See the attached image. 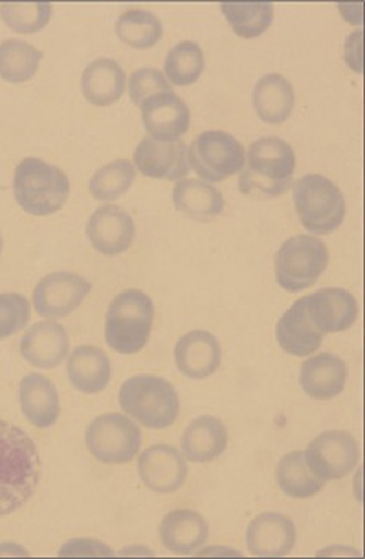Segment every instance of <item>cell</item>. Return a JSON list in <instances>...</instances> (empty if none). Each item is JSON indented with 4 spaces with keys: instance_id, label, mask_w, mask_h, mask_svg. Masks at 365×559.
Listing matches in <instances>:
<instances>
[{
    "instance_id": "40",
    "label": "cell",
    "mask_w": 365,
    "mask_h": 559,
    "mask_svg": "<svg viewBox=\"0 0 365 559\" xmlns=\"http://www.w3.org/2000/svg\"><path fill=\"white\" fill-rule=\"evenodd\" d=\"M2 249H3V239H2V234H0V253H2Z\"/></svg>"
},
{
    "instance_id": "28",
    "label": "cell",
    "mask_w": 365,
    "mask_h": 559,
    "mask_svg": "<svg viewBox=\"0 0 365 559\" xmlns=\"http://www.w3.org/2000/svg\"><path fill=\"white\" fill-rule=\"evenodd\" d=\"M173 202L179 213L199 221L213 219L224 210L220 190L203 180H179L173 190Z\"/></svg>"
},
{
    "instance_id": "37",
    "label": "cell",
    "mask_w": 365,
    "mask_h": 559,
    "mask_svg": "<svg viewBox=\"0 0 365 559\" xmlns=\"http://www.w3.org/2000/svg\"><path fill=\"white\" fill-rule=\"evenodd\" d=\"M163 92H173V86L160 70L153 69V67H143L130 75L129 95L137 106H140L150 96Z\"/></svg>"
},
{
    "instance_id": "32",
    "label": "cell",
    "mask_w": 365,
    "mask_h": 559,
    "mask_svg": "<svg viewBox=\"0 0 365 559\" xmlns=\"http://www.w3.org/2000/svg\"><path fill=\"white\" fill-rule=\"evenodd\" d=\"M43 53L20 39H7L0 45V76L10 83L32 79L42 63Z\"/></svg>"
},
{
    "instance_id": "14",
    "label": "cell",
    "mask_w": 365,
    "mask_h": 559,
    "mask_svg": "<svg viewBox=\"0 0 365 559\" xmlns=\"http://www.w3.org/2000/svg\"><path fill=\"white\" fill-rule=\"evenodd\" d=\"M140 107L143 126L157 142H176L189 130V106L174 92L150 96Z\"/></svg>"
},
{
    "instance_id": "9",
    "label": "cell",
    "mask_w": 365,
    "mask_h": 559,
    "mask_svg": "<svg viewBox=\"0 0 365 559\" xmlns=\"http://www.w3.org/2000/svg\"><path fill=\"white\" fill-rule=\"evenodd\" d=\"M187 153L192 169L209 182H223L246 163V150L239 140L221 130L200 133Z\"/></svg>"
},
{
    "instance_id": "6",
    "label": "cell",
    "mask_w": 365,
    "mask_h": 559,
    "mask_svg": "<svg viewBox=\"0 0 365 559\" xmlns=\"http://www.w3.org/2000/svg\"><path fill=\"white\" fill-rule=\"evenodd\" d=\"M294 206L301 224L317 236L334 233L346 216V200L328 177L307 174L293 187Z\"/></svg>"
},
{
    "instance_id": "2",
    "label": "cell",
    "mask_w": 365,
    "mask_h": 559,
    "mask_svg": "<svg viewBox=\"0 0 365 559\" xmlns=\"http://www.w3.org/2000/svg\"><path fill=\"white\" fill-rule=\"evenodd\" d=\"M296 169V154L278 136H263L250 145L239 177L244 195L281 197L290 189Z\"/></svg>"
},
{
    "instance_id": "11",
    "label": "cell",
    "mask_w": 365,
    "mask_h": 559,
    "mask_svg": "<svg viewBox=\"0 0 365 559\" xmlns=\"http://www.w3.org/2000/svg\"><path fill=\"white\" fill-rule=\"evenodd\" d=\"M90 290H92V284L85 277L70 271H57L36 284L33 306L42 317L57 320L82 306Z\"/></svg>"
},
{
    "instance_id": "34",
    "label": "cell",
    "mask_w": 365,
    "mask_h": 559,
    "mask_svg": "<svg viewBox=\"0 0 365 559\" xmlns=\"http://www.w3.org/2000/svg\"><path fill=\"white\" fill-rule=\"evenodd\" d=\"M205 69V56L197 43L184 41L174 46L164 60V72L177 86H189Z\"/></svg>"
},
{
    "instance_id": "23",
    "label": "cell",
    "mask_w": 365,
    "mask_h": 559,
    "mask_svg": "<svg viewBox=\"0 0 365 559\" xmlns=\"http://www.w3.org/2000/svg\"><path fill=\"white\" fill-rule=\"evenodd\" d=\"M20 406L30 424L38 428H49L60 415V401L56 386L43 374H26L20 381Z\"/></svg>"
},
{
    "instance_id": "25",
    "label": "cell",
    "mask_w": 365,
    "mask_h": 559,
    "mask_svg": "<svg viewBox=\"0 0 365 559\" xmlns=\"http://www.w3.org/2000/svg\"><path fill=\"white\" fill-rule=\"evenodd\" d=\"M70 383L80 393L98 394L106 390L113 374L109 357L95 346H79L67 364Z\"/></svg>"
},
{
    "instance_id": "33",
    "label": "cell",
    "mask_w": 365,
    "mask_h": 559,
    "mask_svg": "<svg viewBox=\"0 0 365 559\" xmlns=\"http://www.w3.org/2000/svg\"><path fill=\"white\" fill-rule=\"evenodd\" d=\"M136 167L130 160L117 159L99 167L90 180V193L99 202H114L120 199L136 182Z\"/></svg>"
},
{
    "instance_id": "39",
    "label": "cell",
    "mask_w": 365,
    "mask_h": 559,
    "mask_svg": "<svg viewBox=\"0 0 365 559\" xmlns=\"http://www.w3.org/2000/svg\"><path fill=\"white\" fill-rule=\"evenodd\" d=\"M361 39H363V32L353 33L348 38L346 49V62L348 66L353 67L357 73H361Z\"/></svg>"
},
{
    "instance_id": "10",
    "label": "cell",
    "mask_w": 365,
    "mask_h": 559,
    "mask_svg": "<svg viewBox=\"0 0 365 559\" xmlns=\"http://www.w3.org/2000/svg\"><path fill=\"white\" fill-rule=\"evenodd\" d=\"M307 465L323 481L341 480L360 464V443L348 431L318 435L306 453Z\"/></svg>"
},
{
    "instance_id": "31",
    "label": "cell",
    "mask_w": 365,
    "mask_h": 559,
    "mask_svg": "<svg viewBox=\"0 0 365 559\" xmlns=\"http://www.w3.org/2000/svg\"><path fill=\"white\" fill-rule=\"evenodd\" d=\"M116 33L120 41L136 49H149L163 36V26L155 13L149 10L130 9L119 16Z\"/></svg>"
},
{
    "instance_id": "19",
    "label": "cell",
    "mask_w": 365,
    "mask_h": 559,
    "mask_svg": "<svg viewBox=\"0 0 365 559\" xmlns=\"http://www.w3.org/2000/svg\"><path fill=\"white\" fill-rule=\"evenodd\" d=\"M174 358L180 373L193 380H203L220 367V341L209 331H190L177 341Z\"/></svg>"
},
{
    "instance_id": "29",
    "label": "cell",
    "mask_w": 365,
    "mask_h": 559,
    "mask_svg": "<svg viewBox=\"0 0 365 559\" xmlns=\"http://www.w3.org/2000/svg\"><path fill=\"white\" fill-rule=\"evenodd\" d=\"M276 478L281 491L296 500L314 497L323 488V480L315 477L303 451H293L281 459L276 468Z\"/></svg>"
},
{
    "instance_id": "15",
    "label": "cell",
    "mask_w": 365,
    "mask_h": 559,
    "mask_svg": "<svg viewBox=\"0 0 365 559\" xmlns=\"http://www.w3.org/2000/svg\"><path fill=\"white\" fill-rule=\"evenodd\" d=\"M186 459L167 444H156L139 457V475L146 488L161 495L176 493L187 480Z\"/></svg>"
},
{
    "instance_id": "16",
    "label": "cell",
    "mask_w": 365,
    "mask_h": 559,
    "mask_svg": "<svg viewBox=\"0 0 365 559\" xmlns=\"http://www.w3.org/2000/svg\"><path fill=\"white\" fill-rule=\"evenodd\" d=\"M137 169L152 179L180 180L190 170L189 153L182 140L157 142L145 136L133 153Z\"/></svg>"
},
{
    "instance_id": "24",
    "label": "cell",
    "mask_w": 365,
    "mask_h": 559,
    "mask_svg": "<svg viewBox=\"0 0 365 559\" xmlns=\"http://www.w3.org/2000/svg\"><path fill=\"white\" fill-rule=\"evenodd\" d=\"M229 433L220 418L203 415L187 427L182 437V453L190 462L205 464L226 451Z\"/></svg>"
},
{
    "instance_id": "12",
    "label": "cell",
    "mask_w": 365,
    "mask_h": 559,
    "mask_svg": "<svg viewBox=\"0 0 365 559\" xmlns=\"http://www.w3.org/2000/svg\"><path fill=\"white\" fill-rule=\"evenodd\" d=\"M306 313L321 334L350 330L360 317V304L350 290L328 287L306 297Z\"/></svg>"
},
{
    "instance_id": "18",
    "label": "cell",
    "mask_w": 365,
    "mask_h": 559,
    "mask_svg": "<svg viewBox=\"0 0 365 559\" xmlns=\"http://www.w3.org/2000/svg\"><path fill=\"white\" fill-rule=\"evenodd\" d=\"M70 340L66 328L56 321H42L23 334L20 353L33 367L56 368L69 356Z\"/></svg>"
},
{
    "instance_id": "17",
    "label": "cell",
    "mask_w": 365,
    "mask_h": 559,
    "mask_svg": "<svg viewBox=\"0 0 365 559\" xmlns=\"http://www.w3.org/2000/svg\"><path fill=\"white\" fill-rule=\"evenodd\" d=\"M247 548L260 558L287 557L296 545V527L286 515L264 512L247 527Z\"/></svg>"
},
{
    "instance_id": "20",
    "label": "cell",
    "mask_w": 365,
    "mask_h": 559,
    "mask_svg": "<svg viewBox=\"0 0 365 559\" xmlns=\"http://www.w3.org/2000/svg\"><path fill=\"white\" fill-rule=\"evenodd\" d=\"M209 522L192 509L169 512L160 525V538L164 548L176 555H189L202 548L209 540Z\"/></svg>"
},
{
    "instance_id": "22",
    "label": "cell",
    "mask_w": 365,
    "mask_h": 559,
    "mask_svg": "<svg viewBox=\"0 0 365 559\" xmlns=\"http://www.w3.org/2000/svg\"><path fill=\"white\" fill-rule=\"evenodd\" d=\"M325 334L315 330L306 313V297L296 300L290 310L280 318L276 340L284 353L296 357L313 356L320 349Z\"/></svg>"
},
{
    "instance_id": "1",
    "label": "cell",
    "mask_w": 365,
    "mask_h": 559,
    "mask_svg": "<svg viewBox=\"0 0 365 559\" xmlns=\"http://www.w3.org/2000/svg\"><path fill=\"white\" fill-rule=\"evenodd\" d=\"M42 478V457L32 438L0 420V518L25 507Z\"/></svg>"
},
{
    "instance_id": "7",
    "label": "cell",
    "mask_w": 365,
    "mask_h": 559,
    "mask_svg": "<svg viewBox=\"0 0 365 559\" xmlns=\"http://www.w3.org/2000/svg\"><path fill=\"white\" fill-rule=\"evenodd\" d=\"M328 266V249L314 236L291 237L276 253V281L287 293H301L317 283Z\"/></svg>"
},
{
    "instance_id": "38",
    "label": "cell",
    "mask_w": 365,
    "mask_h": 559,
    "mask_svg": "<svg viewBox=\"0 0 365 559\" xmlns=\"http://www.w3.org/2000/svg\"><path fill=\"white\" fill-rule=\"evenodd\" d=\"M60 557H113V550L95 540H73L60 550Z\"/></svg>"
},
{
    "instance_id": "26",
    "label": "cell",
    "mask_w": 365,
    "mask_h": 559,
    "mask_svg": "<svg viewBox=\"0 0 365 559\" xmlns=\"http://www.w3.org/2000/svg\"><path fill=\"white\" fill-rule=\"evenodd\" d=\"M85 98L96 106H110L122 98L126 90V72L114 59L93 60L82 75Z\"/></svg>"
},
{
    "instance_id": "4",
    "label": "cell",
    "mask_w": 365,
    "mask_h": 559,
    "mask_svg": "<svg viewBox=\"0 0 365 559\" xmlns=\"http://www.w3.org/2000/svg\"><path fill=\"white\" fill-rule=\"evenodd\" d=\"M15 199L33 216H49L62 210L70 195L67 174L54 164L26 157L19 164L13 179Z\"/></svg>"
},
{
    "instance_id": "30",
    "label": "cell",
    "mask_w": 365,
    "mask_h": 559,
    "mask_svg": "<svg viewBox=\"0 0 365 559\" xmlns=\"http://www.w3.org/2000/svg\"><path fill=\"white\" fill-rule=\"evenodd\" d=\"M220 9L240 38H257L273 22L274 7L271 2H221Z\"/></svg>"
},
{
    "instance_id": "21",
    "label": "cell",
    "mask_w": 365,
    "mask_h": 559,
    "mask_svg": "<svg viewBox=\"0 0 365 559\" xmlns=\"http://www.w3.org/2000/svg\"><path fill=\"white\" fill-rule=\"evenodd\" d=\"M346 364L334 354H318L301 367V386L313 400H333L346 386Z\"/></svg>"
},
{
    "instance_id": "27",
    "label": "cell",
    "mask_w": 365,
    "mask_h": 559,
    "mask_svg": "<svg viewBox=\"0 0 365 559\" xmlns=\"http://www.w3.org/2000/svg\"><path fill=\"white\" fill-rule=\"evenodd\" d=\"M294 95L293 85L290 80L284 79L280 73H268L261 76L254 88V106L260 119L267 123L286 122L287 117L293 112Z\"/></svg>"
},
{
    "instance_id": "3",
    "label": "cell",
    "mask_w": 365,
    "mask_h": 559,
    "mask_svg": "<svg viewBox=\"0 0 365 559\" xmlns=\"http://www.w3.org/2000/svg\"><path fill=\"white\" fill-rule=\"evenodd\" d=\"M155 320L149 294L129 289L117 294L106 317V343L119 354H137L146 346Z\"/></svg>"
},
{
    "instance_id": "5",
    "label": "cell",
    "mask_w": 365,
    "mask_h": 559,
    "mask_svg": "<svg viewBox=\"0 0 365 559\" xmlns=\"http://www.w3.org/2000/svg\"><path fill=\"white\" fill-rule=\"evenodd\" d=\"M122 411L143 427L163 430L179 417L180 403L169 381L153 374L130 378L120 388Z\"/></svg>"
},
{
    "instance_id": "35",
    "label": "cell",
    "mask_w": 365,
    "mask_h": 559,
    "mask_svg": "<svg viewBox=\"0 0 365 559\" xmlns=\"http://www.w3.org/2000/svg\"><path fill=\"white\" fill-rule=\"evenodd\" d=\"M0 16L13 32L32 35L48 25L52 5L49 2H7L0 5Z\"/></svg>"
},
{
    "instance_id": "8",
    "label": "cell",
    "mask_w": 365,
    "mask_h": 559,
    "mask_svg": "<svg viewBox=\"0 0 365 559\" xmlns=\"http://www.w3.org/2000/svg\"><path fill=\"white\" fill-rule=\"evenodd\" d=\"M85 440L90 454L105 464H127L142 447L140 428L117 412L95 418L86 428Z\"/></svg>"
},
{
    "instance_id": "13",
    "label": "cell",
    "mask_w": 365,
    "mask_h": 559,
    "mask_svg": "<svg viewBox=\"0 0 365 559\" xmlns=\"http://www.w3.org/2000/svg\"><path fill=\"white\" fill-rule=\"evenodd\" d=\"M86 236L96 252L116 257L127 252L136 239L132 216L116 204L99 206L86 224Z\"/></svg>"
},
{
    "instance_id": "36",
    "label": "cell",
    "mask_w": 365,
    "mask_h": 559,
    "mask_svg": "<svg viewBox=\"0 0 365 559\" xmlns=\"http://www.w3.org/2000/svg\"><path fill=\"white\" fill-rule=\"evenodd\" d=\"M30 321V302L22 294H0V341L22 331Z\"/></svg>"
}]
</instances>
